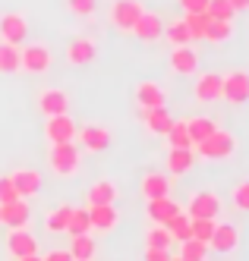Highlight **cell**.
I'll use <instances>...</instances> for the list:
<instances>
[{
    "label": "cell",
    "mask_w": 249,
    "mask_h": 261,
    "mask_svg": "<svg viewBox=\"0 0 249 261\" xmlns=\"http://www.w3.org/2000/svg\"><path fill=\"white\" fill-rule=\"evenodd\" d=\"M16 261H44V258L35 252V255H22V258H16Z\"/></svg>",
    "instance_id": "cell-47"
},
{
    "label": "cell",
    "mask_w": 249,
    "mask_h": 261,
    "mask_svg": "<svg viewBox=\"0 0 249 261\" xmlns=\"http://www.w3.org/2000/svg\"><path fill=\"white\" fill-rule=\"evenodd\" d=\"M240 246V230L234 223H215V233L208 239V252H218V255H231Z\"/></svg>",
    "instance_id": "cell-11"
},
{
    "label": "cell",
    "mask_w": 249,
    "mask_h": 261,
    "mask_svg": "<svg viewBox=\"0 0 249 261\" xmlns=\"http://www.w3.org/2000/svg\"><path fill=\"white\" fill-rule=\"evenodd\" d=\"M117 195L120 192H117V182H114V179H95L88 186V192H85L88 204H114Z\"/></svg>",
    "instance_id": "cell-25"
},
{
    "label": "cell",
    "mask_w": 249,
    "mask_h": 261,
    "mask_svg": "<svg viewBox=\"0 0 249 261\" xmlns=\"http://www.w3.org/2000/svg\"><path fill=\"white\" fill-rule=\"evenodd\" d=\"M221 98L227 104H246L249 101V72L246 69H234V72H227L224 76V88H221Z\"/></svg>",
    "instance_id": "cell-6"
},
{
    "label": "cell",
    "mask_w": 249,
    "mask_h": 261,
    "mask_svg": "<svg viewBox=\"0 0 249 261\" xmlns=\"http://www.w3.org/2000/svg\"><path fill=\"white\" fill-rule=\"evenodd\" d=\"M167 173L170 176H186L189 170L196 167V154H193V148H167Z\"/></svg>",
    "instance_id": "cell-24"
},
{
    "label": "cell",
    "mask_w": 249,
    "mask_h": 261,
    "mask_svg": "<svg viewBox=\"0 0 249 261\" xmlns=\"http://www.w3.org/2000/svg\"><path fill=\"white\" fill-rule=\"evenodd\" d=\"M73 258H95L98 255V242H95L88 233H79V236H70V249H66Z\"/></svg>",
    "instance_id": "cell-27"
},
{
    "label": "cell",
    "mask_w": 249,
    "mask_h": 261,
    "mask_svg": "<svg viewBox=\"0 0 249 261\" xmlns=\"http://www.w3.org/2000/svg\"><path fill=\"white\" fill-rule=\"evenodd\" d=\"M35 252H38V239H35V233H29V227H13L7 233V255L13 261L22 255H35Z\"/></svg>",
    "instance_id": "cell-10"
},
{
    "label": "cell",
    "mask_w": 249,
    "mask_h": 261,
    "mask_svg": "<svg viewBox=\"0 0 249 261\" xmlns=\"http://www.w3.org/2000/svg\"><path fill=\"white\" fill-rule=\"evenodd\" d=\"M129 32L136 35V41H142V44H155V41H161V32H164L161 13H155V10H142V16L136 19V25H132Z\"/></svg>",
    "instance_id": "cell-7"
},
{
    "label": "cell",
    "mask_w": 249,
    "mask_h": 261,
    "mask_svg": "<svg viewBox=\"0 0 249 261\" xmlns=\"http://www.w3.org/2000/svg\"><path fill=\"white\" fill-rule=\"evenodd\" d=\"M70 211L73 204H57L44 214V230L48 233H66V220H70Z\"/></svg>",
    "instance_id": "cell-29"
},
{
    "label": "cell",
    "mask_w": 249,
    "mask_h": 261,
    "mask_svg": "<svg viewBox=\"0 0 249 261\" xmlns=\"http://www.w3.org/2000/svg\"><path fill=\"white\" fill-rule=\"evenodd\" d=\"M136 117H139V123L148 129L151 136H167V129L174 126V117H170V110L167 107H139L136 110Z\"/></svg>",
    "instance_id": "cell-12"
},
{
    "label": "cell",
    "mask_w": 249,
    "mask_h": 261,
    "mask_svg": "<svg viewBox=\"0 0 249 261\" xmlns=\"http://www.w3.org/2000/svg\"><path fill=\"white\" fill-rule=\"evenodd\" d=\"M205 13L212 16V19H227V22H234V16H237V10L231 7V0H208Z\"/></svg>",
    "instance_id": "cell-39"
},
{
    "label": "cell",
    "mask_w": 249,
    "mask_h": 261,
    "mask_svg": "<svg viewBox=\"0 0 249 261\" xmlns=\"http://www.w3.org/2000/svg\"><path fill=\"white\" fill-rule=\"evenodd\" d=\"M180 7H183V13H205L208 0H180Z\"/></svg>",
    "instance_id": "cell-44"
},
{
    "label": "cell",
    "mask_w": 249,
    "mask_h": 261,
    "mask_svg": "<svg viewBox=\"0 0 249 261\" xmlns=\"http://www.w3.org/2000/svg\"><path fill=\"white\" fill-rule=\"evenodd\" d=\"M164 139H167V148H193V139L186 133V120H174Z\"/></svg>",
    "instance_id": "cell-34"
},
{
    "label": "cell",
    "mask_w": 249,
    "mask_h": 261,
    "mask_svg": "<svg viewBox=\"0 0 249 261\" xmlns=\"http://www.w3.org/2000/svg\"><path fill=\"white\" fill-rule=\"evenodd\" d=\"M183 25H186L193 41H202L205 38V25H208V13H183Z\"/></svg>",
    "instance_id": "cell-35"
},
{
    "label": "cell",
    "mask_w": 249,
    "mask_h": 261,
    "mask_svg": "<svg viewBox=\"0 0 249 261\" xmlns=\"http://www.w3.org/2000/svg\"><path fill=\"white\" fill-rule=\"evenodd\" d=\"M161 38H167L170 44H189L193 38H189V32H186V25H183V19H177V22H167L164 25V32H161Z\"/></svg>",
    "instance_id": "cell-38"
},
{
    "label": "cell",
    "mask_w": 249,
    "mask_h": 261,
    "mask_svg": "<svg viewBox=\"0 0 249 261\" xmlns=\"http://www.w3.org/2000/svg\"><path fill=\"white\" fill-rule=\"evenodd\" d=\"M0 41H10V44H26L29 41L26 13H4L0 16Z\"/></svg>",
    "instance_id": "cell-8"
},
{
    "label": "cell",
    "mask_w": 249,
    "mask_h": 261,
    "mask_svg": "<svg viewBox=\"0 0 249 261\" xmlns=\"http://www.w3.org/2000/svg\"><path fill=\"white\" fill-rule=\"evenodd\" d=\"M231 7H234L237 13H243V10H249V0H231Z\"/></svg>",
    "instance_id": "cell-46"
},
{
    "label": "cell",
    "mask_w": 249,
    "mask_h": 261,
    "mask_svg": "<svg viewBox=\"0 0 249 261\" xmlns=\"http://www.w3.org/2000/svg\"><path fill=\"white\" fill-rule=\"evenodd\" d=\"M170 261H183V258H180V255H170Z\"/></svg>",
    "instance_id": "cell-48"
},
{
    "label": "cell",
    "mask_w": 249,
    "mask_h": 261,
    "mask_svg": "<svg viewBox=\"0 0 249 261\" xmlns=\"http://www.w3.org/2000/svg\"><path fill=\"white\" fill-rule=\"evenodd\" d=\"M95 57H98V44L92 38H85V35H79V38H73L66 44V63L70 66H88V63H95Z\"/></svg>",
    "instance_id": "cell-16"
},
{
    "label": "cell",
    "mask_w": 249,
    "mask_h": 261,
    "mask_svg": "<svg viewBox=\"0 0 249 261\" xmlns=\"http://www.w3.org/2000/svg\"><path fill=\"white\" fill-rule=\"evenodd\" d=\"M73 261H88V258H73Z\"/></svg>",
    "instance_id": "cell-49"
},
{
    "label": "cell",
    "mask_w": 249,
    "mask_h": 261,
    "mask_svg": "<svg viewBox=\"0 0 249 261\" xmlns=\"http://www.w3.org/2000/svg\"><path fill=\"white\" fill-rule=\"evenodd\" d=\"M38 110L44 117H57V114H66L70 110V98L63 88H41L38 91Z\"/></svg>",
    "instance_id": "cell-20"
},
{
    "label": "cell",
    "mask_w": 249,
    "mask_h": 261,
    "mask_svg": "<svg viewBox=\"0 0 249 261\" xmlns=\"http://www.w3.org/2000/svg\"><path fill=\"white\" fill-rule=\"evenodd\" d=\"M180 208H183V204H180L174 195H161V198L145 201V217H148L151 223H161V227H164V223H167L170 217H174Z\"/></svg>",
    "instance_id": "cell-19"
},
{
    "label": "cell",
    "mask_w": 249,
    "mask_h": 261,
    "mask_svg": "<svg viewBox=\"0 0 249 261\" xmlns=\"http://www.w3.org/2000/svg\"><path fill=\"white\" fill-rule=\"evenodd\" d=\"M32 220V208H29V198H13L7 204H0V223H7V227H29Z\"/></svg>",
    "instance_id": "cell-17"
},
{
    "label": "cell",
    "mask_w": 249,
    "mask_h": 261,
    "mask_svg": "<svg viewBox=\"0 0 249 261\" xmlns=\"http://www.w3.org/2000/svg\"><path fill=\"white\" fill-rule=\"evenodd\" d=\"M76 142H82V148L88 154H101V151L110 148L114 136H110V129H104V126H82L79 133H76Z\"/></svg>",
    "instance_id": "cell-13"
},
{
    "label": "cell",
    "mask_w": 249,
    "mask_h": 261,
    "mask_svg": "<svg viewBox=\"0 0 249 261\" xmlns=\"http://www.w3.org/2000/svg\"><path fill=\"white\" fill-rule=\"evenodd\" d=\"M180 258L183 261H208V242H202V239H183L180 242Z\"/></svg>",
    "instance_id": "cell-30"
},
{
    "label": "cell",
    "mask_w": 249,
    "mask_h": 261,
    "mask_svg": "<svg viewBox=\"0 0 249 261\" xmlns=\"http://www.w3.org/2000/svg\"><path fill=\"white\" fill-rule=\"evenodd\" d=\"M221 208H224V201H221L218 192L199 189V192H193V195L186 198V208H183V211H186L189 217H215V220H218Z\"/></svg>",
    "instance_id": "cell-4"
},
{
    "label": "cell",
    "mask_w": 249,
    "mask_h": 261,
    "mask_svg": "<svg viewBox=\"0 0 249 261\" xmlns=\"http://www.w3.org/2000/svg\"><path fill=\"white\" fill-rule=\"evenodd\" d=\"M199 50L193 44H177L174 50H170V69L177 72V76H196L199 69Z\"/></svg>",
    "instance_id": "cell-15"
},
{
    "label": "cell",
    "mask_w": 249,
    "mask_h": 261,
    "mask_svg": "<svg viewBox=\"0 0 249 261\" xmlns=\"http://www.w3.org/2000/svg\"><path fill=\"white\" fill-rule=\"evenodd\" d=\"M142 261H170V249H145Z\"/></svg>",
    "instance_id": "cell-43"
},
{
    "label": "cell",
    "mask_w": 249,
    "mask_h": 261,
    "mask_svg": "<svg viewBox=\"0 0 249 261\" xmlns=\"http://www.w3.org/2000/svg\"><path fill=\"white\" fill-rule=\"evenodd\" d=\"M76 133H79V126H76V120L66 117V114H57V117L44 120V139L51 145L54 142H76Z\"/></svg>",
    "instance_id": "cell-9"
},
{
    "label": "cell",
    "mask_w": 249,
    "mask_h": 261,
    "mask_svg": "<svg viewBox=\"0 0 249 261\" xmlns=\"http://www.w3.org/2000/svg\"><path fill=\"white\" fill-rule=\"evenodd\" d=\"M66 233H70V236L92 233V223H88V208H73V211H70V220H66Z\"/></svg>",
    "instance_id": "cell-36"
},
{
    "label": "cell",
    "mask_w": 249,
    "mask_h": 261,
    "mask_svg": "<svg viewBox=\"0 0 249 261\" xmlns=\"http://www.w3.org/2000/svg\"><path fill=\"white\" fill-rule=\"evenodd\" d=\"M54 66V54L48 44H19V69L29 76H44Z\"/></svg>",
    "instance_id": "cell-3"
},
{
    "label": "cell",
    "mask_w": 249,
    "mask_h": 261,
    "mask_svg": "<svg viewBox=\"0 0 249 261\" xmlns=\"http://www.w3.org/2000/svg\"><path fill=\"white\" fill-rule=\"evenodd\" d=\"M13 198H19L13 179H10V176H0V204H7V201H13Z\"/></svg>",
    "instance_id": "cell-42"
},
{
    "label": "cell",
    "mask_w": 249,
    "mask_h": 261,
    "mask_svg": "<svg viewBox=\"0 0 249 261\" xmlns=\"http://www.w3.org/2000/svg\"><path fill=\"white\" fill-rule=\"evenodd\" d=\"M231 201H234V208H237V211H246V214H249V179H243V182L234 186Z\"/></svg>",
    "instance_id": "cell-40"
},
{
    "label": "cell",
    "mask_w": 249,
    "mask_h": 261,
    "mask_svg": "<svg viewBox=\"0 0 249 261\" xmlns=\"http://www.w3.org/2000/svg\"><path fill=\"white\" fill-rule=\"evenodd\" d=\"M193 154L202 158V161H227V158L237 154V136L218 126L208 139H202V142L193 145Z\"/></svg>",
    "instance_id": "cell-1"
},
{
    "label": "cell",
    "mask_w": 249,
    "mask_h": 261,
    "mask_svg": "<svg viewBox=\"0 0 249 261\" xmlns=\"http://www.w3.org/2000/svg\"><path fill=\"white\" fill-rule=\"evenodd\" d=\"M170 246H174V236L167 233V227L151 223V230L145 233V249H170Z\"/></svg>",
    "instance_id": "cell-33"
},
{
    "label": "cell",
    "mask_w": 249,
    "mask_h": 261,
    "mask_svg": "<svg viewBox=\"0 0 249 261\" xmlns=\"http://www.w3.org/2000/svg\"><path fill=\"white\" fill-rule=\"evenodd\" d=\"M189 223H193V217H189V214L180 208L174 217L164 223V227H167V233H170V236H174V242H183V239H189Z\"/></svg>",
    "instance_id": "cell-31"
},
{
    "label": "cell",
    "mask_w": 249,
    "mask_h": 261,
    "mask_svg": "<svg viewBox=\"0 0 249 261\" xmlns=\"http://www.w3.org/2000/svg\"><path fill=\"white\" fill-rule=\"evenodd\" d=\"M48 167L54 176H76L82 167V151L76 148V142H54L48 148Z\"/></svg>",
    "instance_id": "cell-2"
},
{
    "label": "cell",
    "mask_w": 249,
    "mask_h": 261,
    "mask_svg": "<svg viewBox=\"0 0 249 261\" xmlns=\"http://www.w3.org/2000/svg\"><path fill=\"white\" fill-rule=\"evenodd\" d=\"M44 261H73V255H70L66 249H54V252L44 255Z\"/></svg>",
    "instance_id": "cell-45"
},
{
    "label": "cell",
    "mask_w": 249,
    "mask_h": 261,
    "mask_svg": "<svg viewBox=\"0 0 249 261\" xmlns=\"http://www.w3.org/2000/svg\"><path fill=\"white\" fill-rule=\"evenodd\" d=\"M221 88H224V76H221V72H202V76L196 79L193 95L202 104H215V101H221Z\"/></svg>",
    "instance_id": "cell-18"
},
{
    "label": "cell",
    "mask_w": 249,
    "mask_h": 261,
    "mask_svg": "<svg viewBox=\"0 0 249 261\" xmlns=\"http://www.w3.org/2000/svg\"><path fill=\"white\" fill-rule=\"evenodd\" d=\"M215 129H218V123L212 117H189L186 120V133H189V139H193V145L202 142V139H208Z\"/></svg>",
    "instance_id": "cell-28"
},
{
    "label": "cell",
    "mask_w": 249,
    "mask_h": 261,
    "mask_svg": "<svg viewBox=\"0 0 249 261\" xmlns=\"http://www.w3.org/2000/svg\"><path fill=\"white\" fill-rule=\"evenodd\" d=\"M95 7H98V0H66V10L73 16H79V19H88L95 13Z\"/></svg>",
    "instance_id": "cell-41"
},
{
    "label": "cell",
    "mask_w": 249,
    "mask_h": 261,
    "mask_svg": "<svg viewBox=\"0 0 249 261\" xmlns=\"http://www.w3.org/2000/svg\"><path fill=\"white\" fill-rule=\"evenodd\" d=\"M88 208V223L95 233H114L120 223V211L114 204H85Z\"/></svg>",
    "instance_id": "cell-14"
},
{
    "label": "cell",
    "mask_w": 249,
    "mask_h": 261,
    "mask_svg": "<svg viewBox=\"0 0 249 261\" xmlns=\"http://www.w3.org/2000/svg\"><path fill=\"white\" fill-rule=\"evenodd\" d=\"M136 104L139 107H167V91H164V85L161 82H151V79H145V82H139L136 85Z\"/></svg>",
    "instance_id": "cell-23"
},
{
    "label": "cell",
    "mask_w": 249,
    "mask_h": 261,
    "mask_svg": "<svg viewBox=\"0 0 249 261\" xmlns=\"http://www.w3.org/2000/svg\"><path fill=\"white\" fill-rule=\"evenodd\" d=\"M0 72H4V76L19 72V44L0 41Z\"/></svg>",
    "instance_id": "cell-32"
},
{
    "label": "cell",
    "mask_w": 249,
    "mask_h": 261,
    "mask_svg": "<svg viewBox=\"0 0 249 261\" xmlns=\"http://www.w3.org/2000/svg\"><path fill=\"white\" fill-rule=\"evenodd\" d=\"M142 4H139V0H114V4H110V25L114 29H117V32H129L132 25H136V19H139V16H142Z\"/></svg>",
    "instance_id": "cell-5"
},
{
    "label": "cell",
    "mask_w": 249,
    "mask_h": 261,
    "mask_svg": "<svg viewBox=\"0 0 249 261\" xmlns=\"http://www.w3.org/2000/svg\"><path fill=\"white\" fill-rule=\"evenodd\" d=\"M13 186H16V192L19 198H35L38 192H41V173L32 170V167H19V170L10 173Z\"/></svg>",
    "instance_id": "cell-21"
},
{
    "label": "cell",
    "mask_w": 249,
    "mask_h": 261,
    "mask_svg": "<svg viewBox=\"0 0 249 261\" xmlns=\"http://www.w3.org/2000/svg\"><path fill=\"white\" fill-rule=\"evenodd\" d=\"M234 38V22H227V19H212L208 16V25H205V38L208 44H227Z\"/></svg>",
    "instance_id": "cell-26"
},
{
    "label": "cell",
    "mask_w": 249,
    "mask_h": 261,
    "mask_svg": "<svg viewBox=\"0 0 249 261\" xmlns=\"http://www.w3.org/2000/svg\"><path fill=\"white\" fill-rule=\"evenodd\" d=\"M170 192H174V186H170V176H167V173L151 170V173H145V176L139 179V195H142L145 201L161 198V195H170Z\"/></svg>",
    "instance_id": "cell-22"
},
{
    "label": "cell",
    "mask_w": 249,
    "mask_h": 261,
    "mask_svg": "<svg viewBox=\"0 0 249 261\" xmlns=\"http://www.w3.org/2000/svg\"><path fill=\"white\" fill-rule=\"evenodd\" d=\"M215 223H218L215 217H193V223H189V236L208 242V239H212V233H215Z\"/></svg>",
    "instance_id": "cell-37"
}]
</instances>
